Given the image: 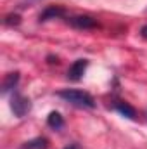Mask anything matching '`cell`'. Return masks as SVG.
<instances>
[{"label":"cell","instance_id":"cell-1","mask_svg":"<svg viewBox=\"0 0 147 149\" xmlns=\"http://www.w3.org/2000/svg\"><path fill=\"white\" fill-rule=\"evenodd\" d=\"M57 95L61 99H64L66 102L73 104L76 108H85V109H92L95 108V101L94 97L85 92V90H78V88H64V90H59Z\"/></svg>","mask_w":147,"mask_h":149},{"label":"cell","instance_id":"cell-2","mask_svg":"<svg viewBox=\"0 0 147 149\" xmlns=\"http://www.w3.org/2000/svg\"><path fill=\"white\" fill-rule=\"evenodd\" d=\"M10 109L17 118H23V116H26L31 111V101L26 95H23V94L14 90V94L10 97Z\"/></svg>","mask_w":147,"mask_h":149},{"label":"cell","instance_id":"cell-3","mask_svg":"<svg viewBox=\"0 0 147 149\" xmlns=\"http://www.w3.org/2000/svg\"><path fill=\"white\" fill-rule=\"evenodd\" d=\"M68 24H71L76 30H94L99 26L97 19H94L92 16H73L68 17Z\"/></svg>","mask_w":147,"mask_h":149},{"label":"cell","instance_id":"cell-4","mask_svg":"<svg viewBox=\"0 0 147 149\" xmlns=\"http://www.w3.org/2000/svg\"><path fill=\"white\" fill-rule=\"evenodd\" d=\"M87 68H88V61L87 59H76L73 64L69 66V70H68V78L73 80V81L81 80L85 71H87Z\"/></svg>","mask_w":147,"mask_h":149},{"label":"cell","instance_id":"cell-5","mask_svg":"<svg viewBox=\"0 0 147 149\" xmlns=\"http://www.w3.org/2000/svg\"><path fill=\"white\" fill-rule=\"evenodd\" d=\"M112 108L119 113L121 116H125V118H128V120H135V118H137V111H135V108H133L132 104L125 102V101L116 99V101L112 102Z\"/></svg>","mask_w":147,"mask_h":149},{"label":"cell","instance_id":"cell-6","mask_svg":"<svg viewBox=\"0 0 147 149\" xmlns=\"http://www.w3.org/2000/svg\"><path fill=\"white\" fill-rule=\"evenodd\" d=\"M64 16H66V10H64L62 7L50 5V7H47V9L40 14V21L43 23V21H49V19H61V17H64Z\"/></svg>","mask_w":147,"mask_h":149},{"label":"cell","instance_id":"cell-7","mask_svg":"<svg viewBox=\"0 0 147 149\" xmlns=\"http://www.w3.org/2000/svg\"><path fill=\"white\" fill-rule=\"evenodd\" d=\"M17 83H19V73L17 71L7 73L3 76V81H2V94H9V92L16 90Z\"/></svg>","mask_w":147,"mask_h":149},{"label":"cell","instance_id":"cell-8","mask_svg":"<svg viewBox=\"0 0 147 149\" xmlns=\"http://www.w3.org/2000/svg\"><path fill=\"white\" fill-rule=\"evenodd\" d=\"M47 125L52 130H61L64 127V118L61 116V113L52 111V113H49V116H47Z\"/></svg>","mask_w":147,"mask_h":149},{"label":"cell","instance_id":"cell-9","mask_svg":"<svg viewBox=\"0 0 147 149\" xmlns=\"http://www.w3.org/2000/svg\"><path fill=\"white\" fill-rule=\"evenodd\" d=\"M47 148H49V141L45 137H35V139L24 142L21 149H47Z\"/></svg>","mask_w":147,"mask_h":149},{"label":"cell","instance_id":"cell-10","mask_svg":"<svg viewBox=\"0 0 147 149\" xmlns=\"http://www.w3.org/2000/svg\"><path fill=\"white\" fill-rule=\"evenodd\" d=\"M19 23H21L19 14H9V16L5 17V24H9V26H10V24H14V26H16V24H19Z\"/></svg>","mask_w":147,"mask_h":149},{"label":"cell","instance_id":"cell-11","mask_svg":"<svg viewBox=\"0 0 147 149\" xmlns=\"http://www.w3.org/2000/svg\"><path fill=\"white\" fill-rule=\"evenodd\" d=\"M140 37L147 40V24H144V26H142V30H140Z\"/></svg>","mask_w":147,"mask_h":149},{"label":"cell","instance_id":"cell-12","mask_svg":"<svg viewBox=\"0 0 147 149\" xmlns=\"http://www.w3.org/2000/svg\"><path fill=\"white\" fill-rule=\"evenodd\" d=\"M64 149H81V148H80V144H76V142H73V144H69V146H66Z\"/></svg>","mask_w":147,"mask_h":149}]
</instances>
